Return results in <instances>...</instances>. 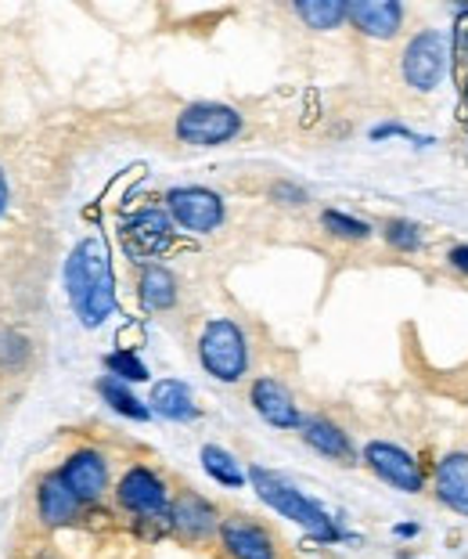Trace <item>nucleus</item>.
Masks as SVG:
<instances>
[{"label": "nucleus", "instance_id": "obj_7", "mask_svg": "<svg viewBox=\"0 0 468 559\" xmlns=\"http://www.w3.org/2000/svg\"><path fill=\"white\" fill-rule=\"evenodd\" d=\"M166 213H170V221L180 224L184 231L209 235L224 224V199L199 185L173 188V192L166 195Z\"/></svg>", "mask_w": 468, "mask_h": 559}, {"label": "nucleus", "instance_id": "obj_2", "mask_svg": "<svg viewBox=\"0 0 468 559\" xmlns=\"http://www.w3.org/2000/svg\"><path fill=\"white\" fill-rule=\"evenodd\" d=\"M249 484H252V491L260 495L263 506H271L274 513H281L285 520H292L296 527H303L310 534V538H317V542H339L343 538V531L335 527V520L324 513L314 498H307L296 484H288L281 473L252 466Z\"/></svg>", "mask_w": 468, "mask_h": 559}, {"label": "nucleus", "instance_id": "obj_10", "mask_svg": "<svg viewBox=\"0 0 468 559\" xmlns=\"http://www.w3.org/2000/svg\"><path fill=\"white\" fill-rule=\"evenodd\" d=\"M36 520H40V527L47 531H62V527H72V523H80L83 516V506L76 495L69 491V484L62 480V473L51 469L44 473L40 480H36Z\"/></svg>", "mask_w": 468, "mask_h": 559}, {"label": "nucleus", "instance_id": "obj_21", "mask_svg": "<svg viewBox=\"0 0 468 559\" xmlns=\"http://www.w3.org/2000/svg\"><path fill=\"white\" fill-rule=\"evenodd\" d=\"M98 394L105 397V404H108L112 412L127 415V419H134V423H148L152 408H148V404H141V401L127 390V383H119V379H112V376L98 379Z\"/></svg>", "mask_w": 468, "mask_h": 559}, {"label": "nucleus", "instance_id": "obj_16", "mask_svg": "<svg viewBox=\"0 0 468 559\" xmlns=\"http://www.w3.org/2000/svg\"><path fill=\"white\" fill-rule=\"evenodd\" d=\"M436 498L454 513L468 516V451H451L436 466Z\"/></svg>", "mask_w": 468, "mask_h": 559}, {"label": "nucleus", "instance_id": "obj_13", "mask_svg": "<svg viewBox=\"0 0 468 559\" xmlns=\"http://www.w3.org/2000/svg\"><path fill=\"white\" fill-rule=\"evenodd\" d=\"M123 246L130 257H159L173 239V221L166 210H137L123 221Z\"/></svg>", "mask_w": 468, "mask_h": 559}, {"label": "nucleus", "instance_id": "obj_15", "mask_svg": "<svg viewBox=\"0 0 468 559\" xmlns=\"http://www.w3.org/2000/svg\"><path fill=\"white\" fill-rule=\"evenodd\" d=\"M353 26L364 33V37H375V40H389L404 22V8L393 4V0H357L350 4V15Z\"/></svg>", "mask_w": 468, "mask_h": 559}, {"label": "nucleus", "instance_id": "obj_28", "mask_svg": "<svg viewBox=\"0 0 468 559\" xmlns=\"http://www.w3.org/2000/svg\"><path fill=\"white\" fill-rule=\"evenodd\" d=\"M451 264L461 271V275H468V246H454L451 249Z\"/></svg>", "mask_w": 468, "mask_h": 559}, {"label": "nucleus", "instance_id": "obj_14", "mask_svg": "<svg viewBox=\"0 0 468 559\" xmlns=\"http://www.w3.org/2000/svg\"><path fill=\"white\" fill-rule=\"evenodd\" d=\"M249 404L260 412L263 423L278 426V430H299L303 415H299V404L292 401V394L271 376H260L256 383L249 386Z\"/></svg>", "mask_w": 468, "mask_h": 559}, {"label": "nucleus", "instance_id": "obj_4", "mask_svg": "<svg viewBox=\"0 0 468 559\" xmlns=\"http://www.w3.org/2000/svg\"><path fill=\"white\" fill-rule=\"evenodd\" d=\"M238 130H242V112L220 102H195L177 116V138L195 148L224 145V141L238 138Z\"/></svg>", "mask_w": 468, "mask_h": 559}, {"label": "nucleus", "instance_id": "obj_27", "mask_svg": "<svg viewBox=\"0 0 468 559\" xmlns=\"http://www.w3.org/2000/svg\"><path fill=\"white\" fill-rule=\"evenodd\" d=\"M271 195L278 199V202H285V206H303V202H307V192H303V188H296V185H288V181L274 185V188H271Z\"/></svg>", "mask_w": 468, "mask_h": 559}, {"label": "nucleus", "instance_id": "obj_6", "mask_svg": "<svg viewBox=\"0 0 468 559\" xmlns=\"http://www.w3.org/2000/svg\"><path fill=\"white\" fill-rule=\"evenodd\" d=\"M216 542H220L224 559H281V545L274 538V531L245 513L224 516Z\"/></svg>", "mask_w": 468, "mask_h": 559}, {"label": "nucleus", "instance_id": "obj_22", "mask_svg": "<svg viewBox=\"0 0 468 559\" xmlns=\"http://www.w3.org/2000/svg\"><path fill=\"white\" fill-rule=\"evenodd\" d=\"M202 469H206L209 477L216 484H224V487H242L249 480L242 473V466H238V459L231 455V451H224L220 444L202 448Z\"/></svg>", "mask_w": 468, "mask_h": 559}, {"label": "nucleus", "instance_id": "obj_29", "mask_svg": "<svg viewBox=\"0 0 468 559\" xmlns=\"http://www.w3.org/2000/svg\"><path fill=\"white\" fill-rule=\"evenodd\" d=\"M8 202H11V185H8L4 166H0V217H4V213H8Z\"/></svg>", "mask_w": 468, "mask_h": 559}, {"label": "nucleus", "instance_id": "obj_24", "mask_svg": "<svg viewBox=\"0 0 468 559\" xmlns=\"http://www.w3.org/2000/svg\"><path fill=\"white\" fill-rule=\"evenodd\" d=\"M321 224H324V231L335 235V239L360 242V239H368V235H371V228L364 221H357V217H350V213H339V210H324Z\"/></svg>", "mask_w": 468, "mask_h": 559}, {"label": "nucleus", "instance_id": "obj_20", "mask_svg": "<svg viewBox=\"0 0 468 559\" xmlns=\"http://www.w3.org/2000/svg\"><path fill=\"white\" fill-rule=\"evenodd\" d=\"M296 15L303 19L310 29L324 33V29L343 26L346 15H350V4H343V0H299Z\"/></svg>", "mask_w": 468, "mask_h": 559}, {"label": "nucleus", "instance_id": "obj_19", "mask_svg": "<svg viewBox=\"0 0 468 559\" xmlns=\"http://www.w3.org/2000/svg\"><path fill=\"white\" fill-rule=\"evenodd\" d=\"M137 296L148 311H170L177 304V278L173 271H166L163 264H148L141 271V282H137Z\"/></svg>", "mask_w": 468, "mask_h": 559}, {"label": "nucleus", "instance_id": "obj_11", "mask_svg": "<svg viewBox=\"0 0 468 559\" xmlns=\"http://www.w3.org/2000/svg\"><path fill=\"white\" fill-rule=\"evenodd\" d=\"M364 462L379 480H386L389 487H396V491H407V495L422 491L425 477H422V469H418V462L407 455L404 448L386 444V440H371L364 448Z\"/></svg>", "mask_w": 468, "mask_h": 559}, {"label": "nucleus", "instance_id": "obj_9", "mask_svg": "<svg viewBox=\"0 0 468 559\" xmlns=\"http://www.w3.org/2000/svg\"><path fill=\"white\" fill-rule=\"evenodd\" d=\"M220 509H216L209 498H202L199 491H191V487H184L180 495H173L170 502V531L177 534V538L184 542H209L216 538V531H220Z\"/></svg>", "mask_w": 468, "mask_h": 559}, {"label": "nucleus", "instance_id": "obj_3", "mask_svg": "<svg viewBox=\"0 0 468 559\" xmlns=\"http://www.w3.org/2000/svg\"><path fill=\"white\" fill-rule=\"evenodd\" d=\"M199 361L220 383H238L249 372L245 332L231 318H213L199 336Z\"/></svg>", "mask_w": 468, "mask_h": 559}, {"label": "nucleus", "instance_id": "obj_25", "mask_svg": "<svg viewBox=\"0 0 468 559\" xmlns=\"http://www.w3.org/2000/svg\"><path fill=\"white\" fill-rule=\"evenodd\" d=\"M26 361H29V340L22 336V332H15V329L0 332V368L19 372Z\"/></svg>", "mask_w": 468, "mask_h": 559}, {"label": "nucleus", "instance_id": "obj_18", "mask_svg": "<svg viewBox=\"0 0 468 559\" xmlns=\"http://www.w3.org/2000/svg\"><path fill=\"white\" fill-rule=\"evenodd\" d=\"M299 433H303V440L317 451V455L335 459V462H353V444H350V437H346L332 419L310 415V419L299 423Z\"/></svg>", "mask_w": 468, "mask_h": 559}, {"label": "nucleus", "instance_id": "obj_23", "mask_svg": "<svg viewBox=\"0 0 468 559\" xmlns=\"http://www.w3.org/2000/svg\"><path fill=\"white\" fill-rule=\"evenodd\" d=\"M105 368H108V376L119 379V383H144V379H148V368H144V361L130 350H112L105 358Z\"/></svg>", "mask_w": 468, "mask_h": 559}, {"label": "nucleus", "instance_id": "obj_8", "mask_svg": "<svg viewBox=\"0 0 468 559\" xmlns=\"http://www.w3.org/2000/svg\"><path fill=\"white\" fill-rule=\"evenodd\" d=\"M58 473H62L69 491L76 495L83 506H98L108 495V480H112V473H108V459L98 448L69 451V455L62 459V466H58Z\"/></svg>", "mask_w": 468, "mask_h": 559}, {"label": "nucleus", "instance_id": "obj_17", "mask_svg": "<svg viewBox=\"0 0 468 559\" xmlns=\"http://www.w3.org/2000/svg\"><path fill=\"white\" fill-rule=\"evenodd\" d=\"M148 408L155 415H163V419H170V423H191L199 415L195 394H191V386L180 383V379H159V383L152 386Z\"/></svg>", "mask_w": 468, "mask_h": 559}, {"label": "nucleus", "instance_id": "obj_31", "mask_svg": "<svg viewBox=\"0 0 468 559\" xmlns=\"http://www.w3.org/2000/svg\"><path fill=\"white\" fill-rule=\"evenodd\" d=\"M465 98H468V87H465Z\"/></svg>", "mask_w": 468, "mask_h": 559}, {"label": "nucleus", "instance_id": "obj_12", "mask_svg": "<svg viewBox=\"0 0 468 559\" xmlns=\"http://www.w3.org/2000/svg\"><path fill=\"white\" fill-rule=\"evenodd\" d=\"M443 69H447V40L440 37V33H418V37L407 44L404 51V76L411 87L418 91H432L443 76Z\"/></svg>", "mask_w": 468, "mask_h": 559}, {"label": "nucleus", "instance_id": "obj_5", "mask_svg": "<svg viewBox=\"0 0 468 559\" xmlns=\"http://www.w3.org/2000/svg\"><path fill=\"white\" fill-rule=\"evenodd\" d=\"M116 502L123 513L141 520H170V487L152 466H130L116 484Z\"/></svg>", "mask_w": 468, "mask_h": 559}, {"label": "nucleus", "instance_id": "obj_30", "mask_svg": "<svg viewBox=\"0 0 468 559\" xmlns=\"http://www.w3.org/2000/svg\"><path fill=\"white\" fill-rule=\"evenodd\" d=\"M40 559H55V556H40Z\"/></svg>", "mask_w": 468, "mask_h": 559}, {"label": "nucleus", "instance_id": "obj_26", "mask_svg": "<svg viewBox=\"0 0 468 559\" xmlns=\"http://www.w3.org/2000/svg\"><path fill=\"white\" fill-rule=\"evenodd\" d=\"M386 242L404 249V253H411V249L422 246V231H418V224H411V221H389L386 224Z\"/></svg>", "mask_w": 468, "mask_h": 559}, {"label": "nucleus", "instance_id": "obj_1", "mask_svg": "<svg viewBox=\"0 0 468 559\" xmlns=\"http://www.w3.org/2000/svg\"><path fill=\"white\" fill-rule=\"evenodd\" d=\"M65 296L72 311L87 329H98L101 321L116 311V278H112V257L101 239H83L65 260L62 271Z\"/></svg>", "mask_w": 468, "mask_h": 559}]
</instances>
